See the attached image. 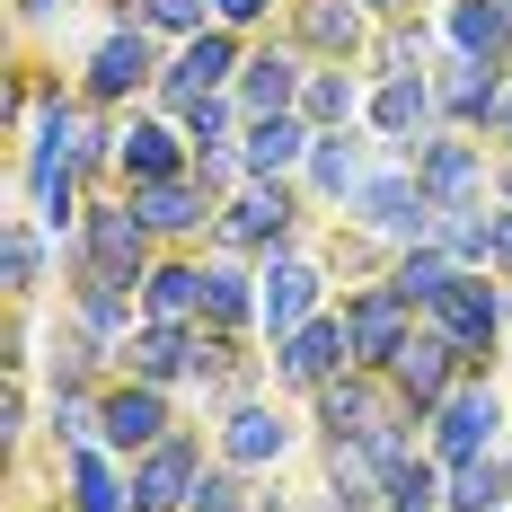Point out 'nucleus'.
<instances>
[{"label":"nucleus","mask_w":512,"mask_h":512,"mask_svg":"<svg viewBox=\"0 0 512 512\" xmlns=\"http://www.w3.org/2000/svg\"><path fill=\"white\" fill-rule=\"evenodd\" d=\"M292 186L283 177H248L230 204H221V221H212V239H221V256H283L292 248Z\"/></svg>","instance_id":"1"},{"label":"nucleus","mask_w":512,"mask_h":512,"mask_svg":"<svg viewBox=\"0 0 512 512\" xmlns=\"http://www.w3.org/2000/svg\"><path fill=\"white\" fill-rule=\"evenodd\" d=\"M424 318H433V336H451V345H460V362L477 371V362H486V354L512 336V292L477 283V274H451V292L424 309Z\"/></svg>","instance_id":"2"},{"label":"nucleus","mask_w":512,"mask_h":512,"mask_svg":"<svg viewBox=\"0 0 512 512\" xmlns=\"http://www.w3.org/2000/svg\"><path fill=\"white\" fill-rule=\"evenodd\" d=\"M239 62H248V53H239V27H204V36H186V45H177V62L159 71L151 98L168 106V115H186V106L239 89Z\"/></svg>","instance_id":"3"},{"label":"nucleus","mask_w":512,"mask_h":512,"mask_svg":"<svg viewBox=\"0 0 512 512\" xmlns=\"http://www.w3.org/2000/svg\"><path fill=\"white\" fill-rule=\"evenodd\" d=\"M80 274L133 292V283L151 274V221L133 204H89V221H80Z\"/></svg>","instance_id":"4"},{"label":"nucleus","mask_w":512,"mask_h":512,"mask_svg":"<svg viewBox=\"0 0 512 512\" xmlns=\"http://www.w3.org/2000/svg\"><path fill=\"white\" fill-rule=\"evenodd\" d=\"M345 336H354V371H389L415 336V301L398 283H362L354 301H345Z\"/></svg>","instance_id":"5"},{"label":"nucleus","mask_w":512,"mask_h":512,"mask_svg":"<svg viewBox=\"0 0 512 512\" xmlns=\"http://www.w3.org/2000/svg\"><path fill=\"white\" fill-rule=\"evenodd\" d=\"M495 433H504V398H495V389H486V380L468 371L460 389H451V398L433 407V460H442V468L486 460V451H495Z\"/></svg>","instance_id":"6"},{"label":"nucleus","mask_w":512,"mask_h":512,"mask_svg":"<svg viewBox=\"0 0 512 512\" xmlns=\"http://www.w3.org/2000/svg\"><path fill=\"white\" fill-rule=\"evenodd\" d=\"M354 221L380 230V239H398V248H424V239H433V195H424L415 168H389V177H371L354 195Z\"/></svg>","instance_id":"7"},{"label":"nucleus","mask_w":512,"mask_h":512,"mask_svg":"<svg viewBox=\"0 0 512 512\" xmlns=\"http://www.w3.org/2000/svg\"><path fill=\"white\" fill-rule=\"evenodd\" d=\"M380 380L398 389V407L433 415V407H442V398H451V389L468 380V362H460V345H451V336H433V327H424V336H407V354L389 362Z\"/></svg>","instance_id":"8"},{"label":"nucleus","mask_w":512,"mask_h":512,"mask_svg":"<svg viewBox=\"0 0 512 512\" xmlns=\"http://www.w3.org/2000/svg\"><path fill=\"white\" fill-rule=\"evenodd\" d=\"M256 292H265V309H256V327L283 345V336H301L309 318H318V292H327V274L309 265V256H265V274H256Z\"/></svg>","instance_id":"9"},{"label":"nucleus","mask_w":512,"mask_h":512,"mask_svg":"<svg viewBox=\"0 0 512 512\" xmlns=\"http://www.w3.org/2000/svg\"><path fill=\"white\" fill-rule=\"evenodd\" d=\"M336 371H354V336H345V318H327V309L309 318L301 336L274 345V380H283V389H309V398H318Z\"/></svg>","instance_id":"10"},{"label":"nucleus","mask_w":512,"mask_h":512,"mask_svg":"<svg viewBox=\"0 0 512 512\" xmlns=\"http://www.w3.org/2000/svg\"><path fill=\"white\" fill-rule=\"evenodd\" d=\"M168 389H151V380H124V389H106L98 398V442L106 451H124V460H142L151 442H168Z\"/></svg>","instance_id":"11"},{"label":"nucleus","mask_w":512,"mask_h":512,"mask_svg":"<svg viewBox=\"0 0 512 512\" xmlns=\"http://www.w3.org/2000/svg\"><path fill=\"white\" fill-rule=\"evenodd\" d=\"M195 486H204V451L186 433H168V442H151L133 460V512H186Z\"/></svg>","instance_id":"12"},{"label":"nucleus","mask_w":512,"mask_h":512,"mask_svg":"<svg viewBox=\"0 0 512 512\" xmlns=\"http://www.w3.org/2000/svg\"><path fill=\"white\" fill-rule=\"evenodd\" d=\"M115 168H124L133 186H168V177H195V142H186L168 115H133V124L115 133Z\"/></svg>","instance_id":"13"},{"label":"nucleus","mask_w":512,"mask_h":512,"mask_svg":"<svg viewBox=\"0 0 512 512\" xmlns=\"http://www.w3.org/2000/svg\"><path fill=\"white\" fill-rule=\"evenodd\" d=\"M415 177H424V195L433 212H460V204H486V151L477 142H415Z\"/></svg>","instance_id":"14"},{"label":"nucleus","mask_w":512,"mask_h":512,"mask_svg":"<svg viewBox=\"0 0 512 512\" xmlns=\"http://www.w3.org/2000/svg\"><path fill=\"white\" fill-rule=\"evenodd\" d=\"M159 71H168V62L151 53L142 18H133V27H115V36H106V45L89 53V98H98V106H115V98H133V89H159Z\"/></svg>","instance_id":"15"},{"label":"nucleus","mask_w":512,"mask_h":512,"mask_svg":"<svg viewBox=\"0 0 512 512\" xmlns=\"http://www.w3.org/2000/svg\"><path fill=\"white\" fill-rule=\"evenodd\" d=\"M504 71H495V62H468V53H451V62H442V71H433V106H442V115H451V124H495V115H504Z\"/></svg>","instance_id":"16"},{"label":"nucleus","mask_w":512,"mask_h":512,"mask_svg":"<svg viewBox=\"0 0 512 512\" xmlns=\"http://www.w3.org/2000/svg\"><path fill=\"white\" fill-rule=\"evenodd\" d=\"M133 212L151 221V239H195L204 221H221L204 177H168V186H133Z\"/></svg>","instance_id":"17"},{"label":"nucleus","mask_w":512,"mask_h":512,"mask_svg":"<svg viewBox=\"0 0 512 512\" xmlns=\"http://www.w3.org/2000/svg\"><path fill=\"white\" fill-rule=\"evenodd\" d=\"M195 371H204V327H168V318H151V327L133 336V380L177 389V380H195Z\"/></svg>","instance_id":"18"},{"label":"nucleus","mask_w":512,"mask_h":512,"mask_svg":"<svg viewBox=\"0 0 512 512\" xmlns=\"http://www.w3.org/2000/svg\"><path fill=\"white\" fill-rule=\"evenodd\" d=\"M301 89H309L301 53H248V62H239V106H248V124L256 115H301Z\"/></svg>","instance_id":"19"},{"label":"nucleus","mask_w":512,"mask_h":512,"mask_svg":"<svg viewBox=\"0 0 512 512\" xmlns=\"http://www.w3.org/2000/svg\"><path fill=\"white\" fill-rule=\"evenodd\" d=\"M309 142H318V124H309V115H256L248 133H239L248 177H292V168H309Z\"/></svg>","instance_id":"20"},{"label":"nucleus","mask_w":512,"mask_h":512,"mask_svg":"<svg viewBox=\"0 0 512 512\" xmlns=\"http://www.w3.org/2000/svg\"><path fill=\"white\" fill-rule=\"evenodd\" d=\"M62 486H71V512H133V477H124L115 451H98V442H71Z\"/></svg>","instance_id":"21"},{"label":"nucleus","mask_w":512,"mask_h":512,"mask_svg":"<svg viewBox=\"0 0 512 512\" xmlns=\"http://www.w3.org/2000/svg\"><path fill=\"white\" fill-rule=\"evenodd\" d=\"M283 451H292V424L274 407H230L221 415V460L230 468H274Z\"/></svg>","instance_id":"22"},{"label":"nucleus","mask_w":512,"mask_h":512,"mask_svg":"<svg viewBox=\"0 0 512 512\" xmlns=\"http://www.w3.org/2000/svg\"><path fill=\"white\" fill-rule=\"evenodd\" d=\"M451 53H468V62H495L504 71L512 62V9L504 0H451Z\"/></svg>","instance_id":"23"},{"label":"nucleus","mask_w":512,"mask_h":512,"mask_svg":"<svg viewBox=\"0 0 512 512\" xmlns=\"http://www.w3.org/2000/svg\"><path fill=\"white\" fill-rule=\"evenodd\" d=\"M362 18H371L362 0H301V9H292L301 45H309V53H327V62H345V53H362V36H371Z\"/></svg>","instance_id":"24"},{"label":"nucleus","mask_w":512,"mask_h":512,"mask_svg":"<svg viewBox=\"0 0 512 512\" xmlns=\"http://www.w3.org/2000/svg\"><path fill=\"white\" fill-rule=\"evenodd\" d=\"M142 309H151V318H168V327H195V318H204V265L159 256L151 274H142Z\"/></svg>","instance_id":"25"},{"label":"nucleus","mask_w":512,"mask_h":512,"mask_svg":"<svg viewBox=\"0 0 512 512\" xmlns=\"http://www.w3.org/2000/svg\"><path fill=\"white\" fill-rule=\"evenodd\" d=\"M256 309H265V292H256L230 256H212V265H204V318H212V336H239V327H256Z\"/></svg>","instance_id":"26"},{"label":"nucleus","mask_w":512,"mask_h":512,"mask_svg":"<svg viewBox=\"0 0 512 512\" xmlns=\"http://www.w3.org/2000/svg\"><path fill=\"white\" fill-rule=\"evenodd\" d=\"M442 106H433V71L424 80H380L371 89V133H389V142H407V133H424Z\"/></svg>","instance_id":"27"},{"label":"nucleus","mask_w":512,"mask_h":512,"mask_svg":"<svg viewBox=\"0 0 512 512\" xmlns=\"http://www.w3.org/2000/svg\"><path fill=\"white\" fill-rule=\"evenodd\" d=\"M442 512H512V468L486 451V460H460L451 486H442Z\"/></svg>","instance_id":"28"},{"label":"nucleus","mask_w":512,"mask_h":512,"mask_svg":"<svg viewBox=\"0 0 512 512\" xmlns=\"http://www.w3.org/2000/svg\"><path fill=\"white\" fill-rule=\"evenodd\" d=\"M309 186H318L327 204H354L362 186H371V177H362V142H345V133H318V142H309Z\"/></svg>","instance_id":"29"},{"label":"nucleus","mask_w":512,"mask_h":512,"mask_svg":"<svg viewBox=\"0 0 512 512\" xmlns=\"http://www.w3.org/2000/svg\"><path fill=\"white\" fill-rule=\"evenodd\" d=\"M442 486H451V468H442V460L398 451V460H389V495H380V504H389V512H442Z\"/></svg>","instance_id":"30"},{"label":"nucleus","mask_w":512,"mask_h":512,"mask_svg":"<svg viewBox=\"0 0 512 512\" xmlns=\"http://www.w3.org/2000/svg\"><path fill=\"white\" fill-rule=\"evenodd\" d=\"M354 106H362V89H354V71H345V62L309 71V89H301V115L318 124V133H345V124H354Z\"/></svg>","instance_id":"31"},{"label":"nucleus","mask_w":512,"mask_h":512,"mask_svg":"<svg viewBox=\"0 0 512 512\" xmlns=\"http://www.w3.org/2000/svg\"><path fill=\"white\" fill-rule=\"evenodd\" d=\"M451 274H460V265L433 248V239H424V248H407L398 265H389V283H398V292H407L415 309H433V301H442V292H451Z\"/></svg>","instance_id":"32"},{"label":"nucleus","mask_w":512,"mask_h":512,"mask_svg":"<svg viewBox=\"0 0 512 512\" xmlns=\"http://www.w3.org/2000/svg\"><path fill=\"white\" fill-rule=\"evenodd\" d=\"M239 89H221V98H204V106H186V142L195 151H230V133H239Z\"/></svg>","instance_id":"33"},{"label":"nucleus","mask_w":512,"mask_h":512,"mask_svg":"<svg viewBox=\"0 0 512 512\" xmlns=\"http://www.w3.org/2000/svg\"><path fill=\"white\" fill-rule=\"evenodd\" d=\"M186 512H256V495H248V468H230V460H221V468L204 477V486H195V504H186Z\"/></svg>","instance_id":"34"},{"label":"nucleus","mask_w":512,"mask_h":512,"mask_svg":"<svg viewBox=\"0 0 512 512\" xmlns=\"http://www.w3.org/2000/svg\"><path fill=\"white\" fill-rule=\"evenodd\" d=\"M36 274H45V248H36V230H27V221H9V292L27 301V292H36Z\"/></svg>","instance_id":"35"},{"label":"nucleus","mask_w":512,"mask_h":512,"mask_svg":"<svg viewBox=\"0 0 512 512\" xmlns=\"http://www.w3.org/2000/svg\"><path fill=\"white\" fill-rule=\"evenodd\" d=\"M142 27H168V36H204V0H142Z\"/></svg>","instance_id":"36"},{"label":"nucleus","mask_w":512,"mask_h":512,"mask_svg":"<svg viewBox=\"0 0 512 512\" xmlns=\"http://www.w3.org/2000/svg\"><path fill=\"white\" fill-rule=\"evenodd\" d=\"M274 0H212V27H256Z\"/></svg>","instance_id":"37"},{"label":"nucleus","mask_w":512,"mask_h":512,"mask_svg":"<svg viewBox=\"0 0 512 512\" xmlns=\"http://www.w3.org/2000/svg\"><path fill=\"white\" fill-rule=\"evenodd\" d=\"M486 265H504V274H512V204L495 212V248H486Z\"/></svg>","instance_id":"38"},{"label":"nucleus","mask_w":512,"mask_h":512,"mask_svg":"<svg viewBox=\"0 0 512 512\" xmlns=\"http://www.w3.org/2000/svg\"><path fill=\"white\" fill-rule=\"evenodd\" d=\"M362 9H371V18H398V9H407V0H362Z\"/></svg>","instance_id":"39"},{"label":"nucleus","mask_w":512,"mask_h":512,"mask_svg":"<svg viewBox=\"0 0 512 512\" xmlns=\"http://www.w3.org/2000/svg\"><path fill=\"white\" fill-rule=\"evenodd\" d=\"M9 9H18V18H45V9H53V0H9Z\"/></svg>","instance_id":"40"},{"label":"nucleus","mask_w":512,"mask_h":512,"mask_svg":"<svg viewBox=\"0 0 512 512\" xmlns=\"http://www.w3.org/2000/svg\"><path fill=\"white\" fill-rule=\"evenodd\" d=\"M495 133H504V142H512V89H504V115H495Z\"/></svg>","instance_id":"41"},{"label":"nucleus","mask_w":512,"mask_h":512,"mask_svg":"<svg viewBox=\"0 0 512 512\" xmlns=\"http://www.w3.org/2000/svg\"><path fill=\"white\" fill-rule=\"evenodd\" d=\"M504 204H512V168H504Z\"/></svg>","instance_id":"42"},{"label":"nucleus","mask_w":512,"mask_h":512,"mask_svg":"<svg viewBox=\"0 0 512 512\" xmlns=\"http://www.w3.org/2000/svg\"><path fill=\"white\" fill-rule=\"evenodd\" d=\"M504 468H512V451H504Z\"/></svg>","instance_id":"43"},{"label":"nucleus","mask_w":512,"mask_h":512,"mask_svg":"<svg viewBox=\"0 0 512 512\" xmlns=\"http://www.w3.org/2000/svg\"><path fill=\"white\" fill-rule=\"evenodd\" d=\"M504 9H512V0H504Z\"/></svg>","instance_id":"44"},{"label":"nucleus","mask_w":512,"mask_h":512,"mask_svg":"<svg viewBox=\"0 0 512 512\" xmlns=\"http://www.w3.org/2000/svg\"><path fill=\"white\" fill-rule=\"evenodd\" d=\"M504 345H512V336H504Z\"/></svg>","instance_id":"45"}]
</instances>
